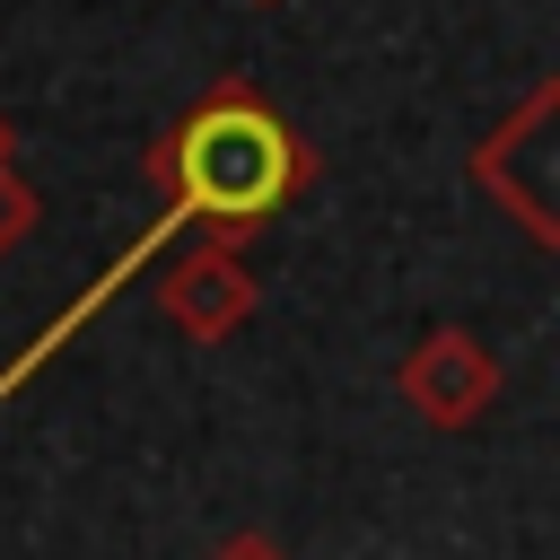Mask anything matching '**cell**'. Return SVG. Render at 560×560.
I'll return each mask as SVG.
<instances>
[{
	"label": "cell",
	"instance_id": "cell-5",
	"mask_svg": "<svg viewBox=\"0 0 560 560\" xmlns=\"http://www.w3.org/2000/svg\"><path fill=\"white\" fill-rule=\"evenodd\" d=\"M35 219H44V201H35V184H26L18 166H0V254H18V245L35 236Z\"/></svg>",
	"mask_w": 560,
	"mask_h": 560
},
{
	"label": "cell",
	"instance_id": "cell-2",
	"mask_svg": "<svg viewBox=\"0 0 560 560\" xmlns=\"http://www.w3.org/2000/svg\"><path fill=\"white\" fill-rule=\"evenodd\" d=\"M472 192H490L499 219H516L534 245L560 254V70L534 79L464 158Z\"/></svg>",
	"mask_w": 560,
	"mask_h": 560
},
{
	"label": "cell",
	"instance_id": "cell-6",
	"mask_svg": "<svg viewBox=\"0 0 560 560\" xmlns=\"http://www.w3.org/2000/svg\"><path fill=\"white\" fill-rule=\"evenodd\" d=\"M201 560H289V551H280L271 534H254V525H236V534H228V542H210Z\"/></svg>",
	"mask_w": 560,
	"mask_h": 560
},
{
	"label": "cell",
	"instance_id": "cell-3",
	"mask_svg": "<svg viewBox=\"0 0 560 560\" xmlns=\"http://www.w3.org/2000/svg\"><path fill=\"white\" fill-rule=\"evenodd\" d=\"M394 385H402V402H411L429 429H472V420L499 402V359H490L464 324H429V332L402 350Z\"/></svg>",
	"mask_w": 560,
	"mask_h": 560
},
{
	"label": "cell",
	"instance_id": "cell-4",
	"mask_svg": "<svg viewBox=\"0 0 560 560\" xmlns=\"http://www.w3.org/2000/svg\"><path fill=\"white\" fill-rule=\"evenodd\" d=\"M158 306H166V324L184 332V341H228V332H245V315H254V271H245V254L228 245V236H192L166 271H158Z\"/></svg>",
	"mask_w": 560,
	"mask_h": 560
},
{
	"label": "cell",
	"instance_id": "cell-1",
	"mask_svg": "<svg viewBox=\"0 0 560 560\" xmlns=\"http://www.w3.org/2000/svg\"><path fill=\"white\" fill-rule=\"evenodd\" d=\"M149 184H158V219L88 280L79 306H61V315L18 350V368H0V394H18L70 332H88V324L122 298V280H131L166 236H228V245H245L254 228H271V219L315 184V149H306V131H298L254 79H210V96H192V105L158 131Z\"/></svg>",
	"mask_w": 560,
	"mask_h": 560
},
{
	"label": "cell",
	"instance_id": "cell-7",
	"mask_svg": "<svg viewBox=\"0 0 560 560\" xmlns=\"http://www.w3.org/2000/svg\"><path fill=\"white\" fill-rule=\"evenodd\" d=\"M9 158H18V131H9V114H0V166H9Z\"/></svg>",
	"mask_w": 560,
	"mask_h": 560
},
{
	"label": "cell",
	"instance_id": "cell-8",
	"mask_svg": "<svg viewBox=\"0 0 560 560\" xmlns=\"http://www.w3.org/2000/svg\"><path fill=\"white\" fill-rule=\"evenodd\" d=\"M254 9H280V0H254Z\"/></svg>",
	"mask_w": 560,
	"mask_h": 560
}]
</instances>
